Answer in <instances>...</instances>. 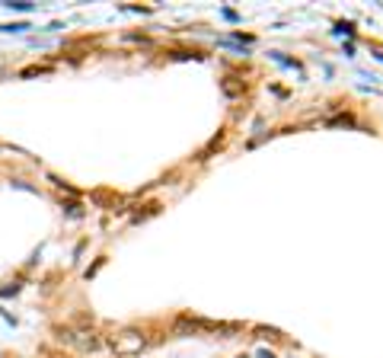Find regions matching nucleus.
<instances>
[{"mask_svg": "<svg viewBox=\"0 0 383 358\" xmlns=\"http://www.w3.org/2000/svg\"><path fill=\"white\" fill-rule=\"evenodd\" d=\"M112 349L118 355H134V352L144 349V336L137 330H125V333H118V336L112 339Z\"/></svg>", "mask_w": 383, "mask_h": 358, "instance_id": "nucleus-1", "label": "nucleus"}, {"mask_svg": "<svg viewBox=\"0 0 383 358\" xmlns=\"http://www.w3.org/2000/svg\"><path fill=\"white\" fill-rule=\"evenodd\" d=\"M224 93H227V96H240L243 87H240V83H233V80H224Z\"/></svg>", "mask_w": 383, "mask_h": 358, "instance_id": "nucleus-2", "label": "nucleus"}]
</instances>
